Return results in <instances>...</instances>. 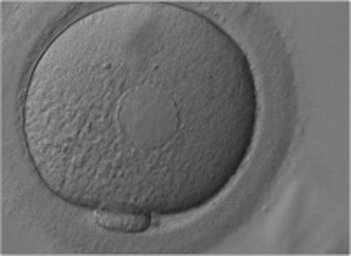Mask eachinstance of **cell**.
Returning a JSON list of instances; mask_svg holds the SVG:
<instances>
[{
    "label": "cell",
    "instance_id": "1",
    "mask_svg": "<svg viewBox=\"0 0 351 256\" xmlns=\"http://www.w3.org/2000/svg\"><path fill=\"white\" fill-rule=\"evenodd\" d=\"M149 214L137 209H125L112 211V209H102L95 214V223L106 230H114V232L137 233L144 232L149 227Z\"/></svg>",
    "mask_w": 351,
    "mask_h": 256
}]
</instances>
